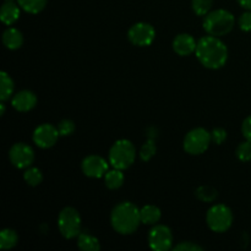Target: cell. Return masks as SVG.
<instances>
[{"label":"cell","mask_w":251,"mask_h":251,"mask_svg":"<svg viewBox=\"0 0 251 251\" xmlns=\"http://www.w3.org/2000/svg\"><path fill=\"white\" fill-rule=\"evenodd\" d=\"M196 58L205 68L217 70L223 68L228 60V48L220 37L206 36L198 41L195 50Z\"/></svg>","instance_id":"obj_1"},{"label":"cell","mask_w":251,"mask_h":251,"mask_svg":"<svg viewBox=\"0 0 251 251\" xmlns=\"http://www.w3.org/2000/svg\"><path fill=\"white\" fill-rule=\"evenodd\" d=\"M110 223L113 229L119 234H132L141 225L140 208L130 201H123L113 208L110 213Z\"/></svg>","instance_id":"obj_2"},{"label":"cell","mask_w":251,"mask_h":251,"mask_svg":"<svg viewBox=\"0 0 251 251\" xmlns=\"http://www.w3.org/2000/svg\"><path fill=\"white\" fill-rule=\"evenodd\" d=\"M235 25V17L230 11L225 9H217L210 11L203 17V29L210 36L223 37L229 33Z\"/></svg>","instance_id":"obj_3"},{"label":"cell","mask_w":251,"mask_h":251,"mask_svg":"<svg viewBox=\"0 0 251 251\" xmlns=\"http://www.w3.org/2000/svg\"><path fill=\"white\" fill-rule=\"evenodd\" d=\"M136 158V149L129 140H118L109 150V163L113 168L125 171L132 166Z\"/></svg>","instance_id":"obj_4"},{"label":"cell","mask_w":251,"mask_h":251,"mask_svg":"<svg viewBox=\"0 0 251 251\" xmlns=\"http://www.w3.org/2000/svg\"><path fill=\"white\" fill-rule=\"evenodd\" d=\"M206 222L212 232L225 233L232 227L233 213L228 206L223 203L213 205L206 215Z\"/></svg>","instance_id":"obj_5"},{"label":"cell","mask_w":251,"mask_h":251,"mask_svg":"<svg viewBox=\"0 0 251 251\" xmlns=\"http://www.w3.org/2000/svg\"><path fill=\"white\" fill-rule=\"evenodd\" d=\"M58 228L65 239L77 238L81 233V216L74 207H65L58 217Z\"/></svg>","instance_id":"obj_6"},{"label":"cell","mask_w":251,"mask_h":251,"mask_svg":"<svg viewBox=\"0 0 251 251\" xmlns=\"http://www.w3.org/2000/svg\"><path fill=\"white\" fill-rule=\"evenodd\" d=\"M211 142H212L211 132H208L203 127H196V129L189 131L184 137L183 147L186 153L198 156V154H202L203 152L207 151Z\"/></svg>","instance_id":"obj_7"},{"label":"cell","mask_w":251,"mask_h":251,"mask_svg":"<svg viewBox=\"0 0 251 251\" xmlns=\"http://www.w3.org/2000/svg\"><path fill=\"white\" fill-rule=\"evenodd\" d=\"M150 248L154 251H167L173 247V233L164 225H154L147 237Z\"/></svg>","instance_id":"obj_8"},{"label":"cell","mask_w":251,"mask_h":251,"mask_svg":"<svg viewBox=\"0 0 251 251\" xmlns=\"http://www.w3.org/2000/svg\"><path fill=\"white\" fill-rule=\"evenodd\" d=\"M127 38L134 46L149 47L156 38V29L147 22H137L130 27Z\"/></svg>","instance_id":"obj_9"},{"label":"cell","mask_w":251,"mask_h":251,"mask_svg":"<svg viewBox=\"0 0 251 251\" xmlns=\"http://www.w3.org/2000/svg\"><path fill=\"white\" fill-rule=\"evenodd\" d=\"M9 158L12 166L19 169H27L34 162V152L31 146L25 142H17L11 146Z\"/></svg>","instance_id":"obj_10"},{"label":"cell","mask_w":251,"mask_h":251,"mask_svg":"<svg viewBox=\"0 0 251 251\" xmlns=\"http://www.w3.org/2000/svg\"><path fill=\"white\" fill-rule=\"evenodd\" d=\"M59 130L58 127L51 124H42L37 126L33 131V142L41 149H50L58 141Z\"/></svg>","instance_id":"obj_11"},{"label":"cell","mask_w":251,"mask_h":251,"mask_svg":"<svg viewBox=\"0 0 251 251\" xmlns=\"http://www.w3.org/2000/svg\"><path fill=\"white\" fill-rule=\"evenodd\" d=\"M83 174L88 178L98 179L105 176L109 169H108V162L103 157L97 156V154H90L86 157L81 164Z\"/></svg>","instance_id":"obj_12"},{"label":"cell","mask_w":251,"mask_h":251,"mask_svg":"<svg viewBox=\"0 0 251 251\" xmlns=\"http://www.w3.org/2000/svg\"><path fill=\"white\" fill-rule=\"evenodd\" d=\"M11 105L17 112H29L37 105V96L32 91L22 90L12 96Z\"/></svg>","instance_id":"obj_13"},{"label":"cell","mask_w":251,"mask_h":251,"mask_svg":"<svg viewBox=\"0 0 251 251\" xmlns=\"http://www.w3.org/2000/svg\"><path fill=\"white\" fill-rule=\"evenodd\" d=\"M196 46L198 42L191 34L188 33L178 34L173 41V50L180 56H188L195 53Z\"/></svg>","instance_id":"obj_14"},{"label":"cell","mask_w":251,"mask_h":251,"mask_svg":"<svg viewBox=\"0 0 251 251\" xmlns=\"http://www.w3.org/2000/svg\"><path fill=\"white\" fill-rule=\"evenodd\" d=\"M20 9L21 7L17 4V1H5L0 10V19H1L2 24H5L6 26L14 25L20 19V14H21Z\"/></svg>","instance_id":"obj_15"},{"label":"cell","mask_w":251,"mask_h":251,"mask_svg":"<svg viewBox=\"0 0 251 251\" xmlns=\"http://www.w3.org/2000/svg\"><path fill=\"white\" fill-rule=\"evenodd\" d=\"M2 43L10 50H16V49L21 48L24 44V36L17 28L9 27L2 33Z\"/></svg>","instance_id":"obj_16"},{"label":"cell","mask_w":251,"mask_h":251,"mask_svg":"<svg viewBox=\"0 0 251 251\" xmlns=\"http://www.w3.org/2000/svg\"><path fill=\"white\" fill-rule=\"evenodd\" d=\"M140 216H141V223L147 226H154L159 222L162 217V212L159 207L154 205H146L140 208Z\"/></svg>","instance_id":"obj_17"},{"label":"cell","mask_w":251,"mask_h":251,"mask_svg":"<svg viewBox=\"0 0 251 251\" xmlns=\"http://www.w3.org/2000/svg\"><path fill=\"white\" fill-rule=\"evenodd\" d=\"M125 176L122 169L113 168L108 171L104 176V184L108 189L110 190H117V189L122 188L124 184Z\"/></svg>","instance_id":"obj_18"},{"label":"cell","mask_w":251,"mask_h":251,"mask_svg":"<svg viewBox=\"0 0 251 251\" xmlns=\"http://www.w3.org/2000/svg\"><path fill=\"white\" fill-rule=\"evenodd\" d=\"M15 85L10 75H7L5 71L0 73V100L1 102H6L14 95Z\"/></svg>","instance_id":"obj_19"},{"label":"cell","mask_w":251,"mask_h":251,"mask_svg":"<svg viewBox=\"0 0 251 251\" xmlns=\"http://www.w3.org/2000/svg\"><path fill=\"white\" fill-rule=\"evenodd\" d=\"M77 247L83 251H98L100 249V240L86 232H81L77 237Z\"/></svg>","instance_id":"obj_20"},{"label":"cell","mask_w":251,"mask_h":251,"mask_svg":"<svg viewBox=\"0 0 251 251\" xmlns=\"http://www.w3.org/2000/svg\"><path fill=\"white\" fill-rule=\"evenodd\" d=\"M17 242H19V235L14 229H2L0 233V249L2 250H10L12 248L16 247Z\"/></svg>","instance_id":"obj_21"},{"label":"cell","mask_w":251,"mask_h":251,"mask_svg":"<svg viewBox=\"0 0 251 251\" xmlns=\"http://www.w3.org/2000/svg\"><path fill=\"white\" fill-rule=\"evenodd\" d=\"M24 11L28 14H39L47 6L48 0H16Z\"/></svg>","instance_id":"obj_22"},{"label":"cell","mask_w":251,"mask_h":251,"mask_svg":"<svg viewBox=\"0 0 251 251\" xmlns=\"http://www.w3.org/2000/svg\"><path fill=\"white\" fill-rule=\"evenodd\" d=\"M195 195L200 201L208 203V202H213V201L217 199L218 193H217V190L213 188V186L202 185V186H200V188L196 189Z\"/></svg>","instance_id":"obj_23"},{"label":"cell","mask_w":251,"mask_h":251,"mask_svg":"<svg viewBox=\"0 0 251 251\" xmlns=\"http://www.w3.org/2000/svg\"><path fill=\"white\" fill-rule=\"evenodd\" d=\"M24 179L29 186H38L43 181V174L36 167H28L25 171Z\"/></svg>","instance_id":"obj_24"},{"label":"cell","mask_w":251,"mask_h":251,"mask_svg":"<svg viewBox=\"0 0 251 251\" xmlns=\"http://www.w3.org/2000/svg\"><path fill=\"white\" fill-rule=\"evenodd\" d=\"M213 0H191V7L199 16H206L211 11Z\"/></svg>","instance_id":"obj_25"},{"label":"cell","mask_w":251,"mask_h":251,"mask_svg":"<svg viewBox=\"0 0 251 251\" xmlns=\"http://www.w3.org/2000/svg\"><path fill=\"white\" fill-rule=\"evenodd\" d=\"M235 156L242 162L251 161V142L245 140L244 142L238 145L237 150H235Z\"/></svg>","instance_id":"obj_26"},{"label":"cell","mask_w":251,"mask_h":251,"mask_svg":"<svg viewBox=\"0 0 251 251\" xmlns=\"http://www.w3.org/2000/svg\"><path fill=\"white\" fill-rule=\"evenodd\" d=\"M156 151H157V147L156 145H154V141L153 140H149V141L145 142V144L141 146V149H140V153H139L140 158H141L144 162L150 161V159L154 156Z\"/></svg>","instance_id":"obj_27"},{"label":"cell","mask_w":251,"mask_h":251,"mask_svg":"<svg viewBox=\"0 0 251 251\" xmlns=\"http://www.w3.org/2000/svg\"><path fill=\"white\" fill-rule=\"evenodd\" d=\"M56 127H58L60 136H70V135H73L76 130L75 123L70 119L61 120Z\"/></svg>","instance_id":"obj_28"},{"label":"cell","mask_w":251,"mask_h":251,"mask_svg":"<svg viewBox=\"0 0 251 251\" xmlns=\"http://www.w3.org/2000/svg\"><path fill=\"white\" fill-rule=\"evenodd\" d=\"M238 25H239L240 29L244 32H251V11L248 10L244 14L240 15L239 20H238Z\"/></svg>","instance_id":"obj_29"},{"label":"cell","mask_w":251,"mask_h":251,"mask_svg":"<svg viewBox=\"0 0 251 251\" xmlns=\"http://www.w3.org/2000/svg\"><path fill=\"white\" fill-rule=\"evenodd\" d=\"M176 251H202V247L193 242H181L173 248Z\"/></svg>","instance_id":"obj_30"},{"label":"cell","mask_w":251,"mask_h":251,"mask_svg":"<svg viewBox=\"0 0 251 251\" xmlns=\"http://www.w3.org/2000/svg\"><path fill=\"white\" fill-rule=\"evenodd\" d=\"M211 136H212V141L215 144L222 145L226 141V139H227V131L225 129H222V127H216L211 132Z\"/></svg>","instance_id":"obj_31"},{"label":"cell","mask_w":251,"mask_h":251,"mask_svg":"<svg viewBox=\"0 0 251 251\" xmlns=\"http://www.w3.org/2000/svg\"><path fill=\"white\" fill-rule=\"evenodd\" d=\"M242 134L245 137V140L251 142V115L245 118L242 124Z\"/></svg>","instance_id":"obj_32"},{"label":"cell","mask_w":251,"mask_h":251,"mask_svg":"<svg viewBox=\"0 0 251 251\" xmlns=\"http://www.w3.org/2000/svg\"><path fill=\"white\" fill-rule=\"evenodd\" d=\"M240 6L245 10H250L251 11V0H238Z\"/></svg>","instance_id":"obj_33"},{"label":"cell","mask_w":251,"mask_h":251,"mask_svg":"<svg viewBox=\"0 0 251 251\" xmlns=\"http://www.w3.org/2000/svg\"><path fill=\"white\" fill-rule=\"evenodd\" d=\"M5 109H6V107H5V103L1 102V104H0V115L5 114Z\"/></svg>","instance_id":"obj_34"},{"label":"cell","mask_w":251,"mask_h":251,"mask_svg":"<svg viewBox=\"0 0 251 251\" xmlns=\"http://www.w3.org/2000/svg\"><path fill=\"white\" fill-rule=\"evenodd\" d=\"M5 1H16V0H5Z\"/></svg>","instance_id":"obj_35"}]
</instances>
